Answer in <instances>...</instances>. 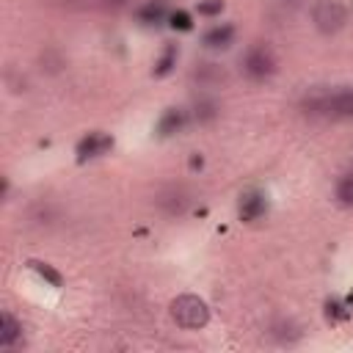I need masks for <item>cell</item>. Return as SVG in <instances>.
I'll list each match as a JSON object with an SVG mask.
<instances>
[{
  "label": "cell",
  "mask_w": 353,
  "mask_h": 353,
  "mask_svg": "<svg viewBox=\"0 0 353 353\" xmlns=\"http://www.w3.org/2000/svg\"><path fill=\"white\" fill-rule=\"evenodd\" d=\"M309 116H325V119H353V88H336V91H317L309 94L303 102Z\"/></svg>",
  "instance_id": "cell-1"
},
{
  "label": "cell",
  "mask_w": 353,
  "mask_h": 353,
  "mask_svg": "<svg viewBox=\"0 0 353 353\" xmlns=\"http://www.w3.org/2000/svg\"><path fill=\"white\" fill-rule=\"evenodd\" d=\"M171 320L185 328V331H196V328H204L210 323V306L199 298V295H176L171 301Z\"/></svg>",
  "instance_id": "cell-2"
},
{
  "label": "cell",
  "mask_w": 353,
  "mask_h": 353,
  "mask_svg": "<svg viewBox=\"0 0 353 353\" xmlns=\"http://www.w3.org/2000/svg\"><path fill=\"white\" fill-rule=\"evenodd\" d=\"M279 61H276V52L270 50V44L265 41H256L245 50L243 55V72L251 77V80H268L273 72H276Z\"/></svg>",
  "instance_id": "cell-3"
},
{
  "label": "cell",
  "mask_w": 353,
  "mask_h": 353,
  "mask_svg": "<svg viewBox=\"0 0 353 353\" xmlns=\"http://www.w3.org/2000/svg\"><path fill=\"white\" fill-rule=\"evenodd\" d=\"M312 22H314V28H317L320 33L331 36V33H336V30L345 28V22H347V8H345L339 0H317V3L312 6Z\"/></svg>",
  "instance_id": "cell-4"
},
{
  "label": "cell",
  "mask_w": 353,
  "mask_h": 353,
  "mask_svg": "<svg viewBox=\"0 0 353 353\" xmlns=\"http://www.w3.org/2000/svg\"><path fill=\"white\" fill-rule=\"evenodd\" d=\"M190 199H193V196H190L188 188H182V185H168V188H163V190L157 193L154 204H157L165 215L176 218V215H185V212H188Z\"/></svg>",
  "instance_id": "cell-5"
},
{
  "label": "cell",
  "mask_w": 353,
  "mask_h": 353,
  "mask_svg": "<svg viewBox=\"0 0 353 353\" xmlns=\"http://www.w3.org/2000/svg\"><path fill=\"white\" fill-rule=\"evenodd\" d=\"M113 149V138L108 135V132H99V130H94V132H88L80 143H77V163H85V160H97V157H102V154H108Z\"/></svg>",
  "instance_id": "cell-6"
},
{
  "label": "cell",
  "mask_w": 353,
  "mask_h": 353,
  "mask_svg": "<svg viewBox=\"0 0 353 353\" xmlns=\"http://www.w3.org/2000/svg\"><path fill=\"white\" fill-rule=\"evenodd\" d=\"M265 210H268V201H265V196H262L259 190H248V193H243V196H240V204H237L240 221L251 223V221L262 218V215H265Z\"/></svg>",
  "instance_id": "cell-7"
},
{
  "label": "cell",
  "mask_w": 353,
  "mask_h": 353,
  "mask_svg": "<svg viewBox=\"0 0 353 353\" xmlns=\"http://www.w3.org/2000/svg\"><path fill=\"white\" fill-rule=\"evenodd\" d=\"M190 77H193L201 88H212V85H221V83L226 80V72H223V66L204 61V63H196V66H193Z\"/></svg>",
  "instance_id": "cell-8"
},
{
  "label": "cell",
  "mask_w": 353,
  "mask_h": 353,
  "mask_svg": "<svg viewBox=\"0 0 353 353\" xmlns=\"http://www.w3.org/2000/svg\"><path fill=\"white\" fill-rule=\"evenodd\" d=\"M185 124H188V113H185L182 108H168V110L160 116V121H157V135H160V138H168V135L179 132Z\"/></svg>",
  "instance_id": "cell-9"
},
{
  "label": "cell",
  "mask_w": 353,
  "mask_h": 353,
  "mask_svg": "<svg viewBox=\"0 0 353 353\" xmlns=\"http://www.w3.org/2000/svg\"><path fill=\"white\" fill-rule=\"evenodd\" d=\"M201 41H204V47H210V50H226V47L234 41V28H232V25H215V28H210V30L201 36Z\"/></svg>",
  "instance_id": "cell-10"
},
{
  "label": "cell",
  "mask_w": 353,
  "mask_h": 353,
  "mask_svg": "<svg viewBox=\"0 0 353 353\" xmlns=\"http://www.w3.org/2000/svg\"><path fill=\"white\" fill-rule=\"evenodd\" d=\"M218 113H221V105H218L212 97H199V99L193 102V119H196L199 124H210V121H215Z\"/></svg>",
  "instance_id": "cell-11"
},
{
  "label": "cell",
  "mask_w": 353,
  "mask_h": 353,
  "mask_svg": "<svg viewBox=\"0 0 353 353\" xmlns=\"http://www.w3.org/2000/svg\"><path fill=\"white\" fill-rule=\"evenodd\" d=\"M19 339H22V325L6 312V314L0 317V345H3V347H14Z\"/></svg>",
  "instance_id": "cell-12"
},
{
  "label": "cell",
  "mask_w": 353,
  "mask_h": 353,
  "mask_svg": "<svg viewBox=\"0 0 353 353\" xmlns=\"http://www.w3.org/2000/svg\"><path fill=\"white\" fill-rule=\"evenodd\" d=\"M138 19L143 25H160L165 19V3L163 0H146L141 8H138Z\"/></svg>",
  "instance_id": "cell-13"
},
{
  "label": "cell",
  "mask_w": 353,
  "mask_h": 353,
  "mask_svg": "<svg viewBox=\"0 0 353 353\" xmlns=\"http://www.w3.org/2000/svg\"><path fill=\"white\" fill-rule=\"evenodd\" d=\"M176 58H179L176 44H165V47H163V52H160V58H157V63H154V74H157V77L168 74V72L176 66Z\"/></svg>",
  "instance_id": "cell-14"
},
{
  "label": "cell",
  "mask_w": 353,
  "mask_h": 353,
  "mask_svg": "<svg viewBox=\"0 0 353 353\" xmlns=\"http://www.w3.org/2000/svg\"><path fill=\"white\" fill-rule=\"evenodd\" d=\"M334 196H336V201L342 207H353V171H347L345 176H339Z\"/></svg>",
  "instance_id": "cell-15"
},
{
  "label": "cell",
  "mask_w": 353,
  "mask_h": 353,
  "mask_svg": "<svg viewBox=\"0 0 353 353\" xmlns=\"http://www.w3.org/2000/svg\"><path fill=\"white\" fill-rule=\"evenodd\" d=\"M30 268H33V270H36V273H39L41 279H47V281H50L52 287H61V276H58V273H55V270H52L50 265H44V262H36V259H30Z\"/></svg>",
  "instance_id": "cell-16"
},
{
  "label": "cell",
  "mask_w": 353,
  "mask_h": 353,
  "mask_svg": "<svg viewBox=\"0 0 353 353\" xmlns=\"http://www.w3.org/2000/svg\"><path fill=\"white\" fill-rule=\"evenodd\" d=\"M199 14L201 17H218L223 11V0H199Z\"/></svg>",
  "instance_id": "cell-17"
},
{
  "label": "cell",
  "mask_w": 353,
  "mask_h": 353,
  "mask_svg": "<svg viewBox=\"0 0 353 353\" xmlns=\"http://www.w3.org/2000/svg\"><path fill=\"white\" fill-rule=\"evenodd\" d=\"M171 28H176V30H190V28H193L190 14H188V11H174V14H171Z\"/></svg>",
  "instance_id": "cell-18"
},
{
  "label": "cell",
  "mask_w": 353,
  "mask_h": 353,
  "mask_svg": "<svg viewBox=\"0 0 353 353\" xmlns=\"http://www.w3.org/2000/svg\"><path fill=\"white\" fill-rule=\"evenodd\" d=\"M102 6H108V8H121V6H127V0H102Z\"/></svg>",
  "instance_id": "cell-19"
},
{
  "label": "cell",
  "mask_w": 353,
  "mask_h": 353,
  "mask_svg": "<svg viewBox=\"0 0 353 353\" xmlns=\"http://www.w3.org/2000/svg\"><path fill=\"white\" fill-rule=\"evenodd\" d=\"M284 3H301V0H284Z\"/></svg>",
  "instance_id": "cell-20"
}]
</instances>
